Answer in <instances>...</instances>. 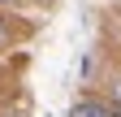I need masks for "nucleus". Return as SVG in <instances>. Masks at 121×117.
Here are the masks:
<instances>
[{"mask_svg": "<svg viewBox=\"0 0 121 117\" xmlns=\"http://www.w3.org/2000/svg\"><path fill=\"white\" fill-rule=\"evenodd\" d=\"M0 4H13V0H0Z\"/></svg>", "mask_w": 121, "mask_h": 117, "instance_id": "nucleus-3", "label": "nucleus"}, {"mask_svg": "<svg viewBox=\"0 0 121 117\" xmlns=\"http://www.w3.org/2000/svg\"><path fill=\"white\" fill-rule=\"evenodd\" d=\"M117 117H121V108H117Z\"/></svg>", "mask_w": 121, "mask_h": 117, "instance_id": "nucleus-5", "label": "nucleus"}, {"mask_svg": "<svg viewBox=\"0 0 121 117\" xmlns=\"http://www.w3.org/2000/svg\"><path fill=\"white\" fill-rule=\"evenodd\" d=\"M9 43H13V22L0 13V48H9Z\"/></svg>", "mask_w": 121, "mask_h": 117, "instance_id": "nucleus-2", "label": "nucleus"}, {"mask_svg": "<svg viewBox=\"0 0 121 117\" xmlns=\"http://www.w3.org/2000/svg\"><path fill=\"white\" fill-rule=\"evenodd\" d=\"M39 4H52V0H39Z\"/></svg>", "mask_w": 121, "mask_h": 117, "instance_id": "nucleus-4", "label": "nucleus"}, {"mask_svg": "<svg viewBox=\"0 0 121 117\" xmlns=\"http://www.w3.org/2000/svg\"><path fill=\"white\" fill-rule=\"evenodd\" d=\"M69 117H117V108L108 100H99V95H78L73 108H69Z\"/></svg>", "mask_w": 121, "mask_h": 117, "instance_id": "nucleus-1", "label": "nucleus"}]
</instances>
